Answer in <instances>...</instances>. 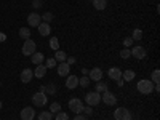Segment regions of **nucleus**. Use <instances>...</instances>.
<instances>
[{
  "instance_id": "58836bf2",
  "label": "nucleus",
  "mask_w": 160,
  "mask_h": 120,
  "mask_svg": "<svg viewBox=\"0 0 160 120\" xmlns=\"http://www.w3.org/2000/svg\"><path fill=\"white\" fill-rule=\"evenodd\" d=\"M34 8H40V7H42V2H40V0H34Z\"/></svg>"
},
{
  "instance_id": "6ab92c4d",
  "label": "nucleus",
  "mask_w": 160,
  "mask_h": 120,
  "mask_svg": "<svg viewBox=\"0 0 160 120\" xmlns=\"http://www.w3.org/2000/svg\"><path fill=\"white\" fill-rule=\"evenodd\" d=\"M45 58H43V55H42V53H34V55H31V61L35 64V66H38V64H42V61H43Z\"/></svg>"
},
{
  "instance_id": "ddd939ff",
  "label": "nucleus",
  "mask_w": 160,
  "mask_h": 120,
  "mask_svg": "<svg viewBox=\"0 0 160 120\" xmlns=\"http://www.w3.org/2000/svg\"><path fill=\"white\" fill-rule=\"evenodd\" d=\"M34 77V71L32 69H22L21 72V82L22 83H29Z\"/></svg>"
},
{
  "instance_id": "c85d7f7f",
  "label": "nucleus",
  "mask_w": 160,
  "mask_h": 120,
  "mask_svg": "<svg viewBox=\"0 0 160 120\" xmlns=\"http://www.w3.org/2000/svg\"><path fill=\"white\" fill-rule=\"evenodd\" d=\"M56 64H58V62H56L55 58H48V59H47V64H45V68H47V69H51V68H55Z\"/></svg>"
},
{
  "instance_id": "4be33fe9",
  "label": "nucleus",
  "mask_w": 160,
  "mask_h": 120,
  "mask_svg": "<svg viewBox=\"0 0 160 120\" xmlns=\"http://www.w3.org/2000/svg\"><path fill=\"white\" fill-rule=\"evenodd\" d=\"M50 47H51L53 51H58V50H59V40H58L56 37H51V38H50Z\"/></svg>"
},
{
  "instance_id": "4c0bfd02",
  "label": "nucleus",
  "mask_w": 160,
  "mask_h": 120,
  "mask_svg": "<svg viewBox=\"0 0 160 120\" xmlns=\"http://www.w3.org/2000/svg\"><path fill=\"white\" fill-rule=\"evenodd\" d=\"M74 120H87V117H85V115H82V114H77V115L74 117Z\"/></svg>"
},
{
  "instance_id": "412c9836",
  "label": "nucleus",
  "mask_w": 160,
  "mask_h": 120,
  "mask_svg": "<svg viewBox=\"0 0 160 120\" xmlns=\"http://www.w3.org/2000/svg\"><path fill=\"white\" fill-rule=\"evenodd\" d=\"M135 75H136V74L133 72V71H130V69L125 71V72H122V78L125 80V82H131V80L135 78Z\"/></svg>"
},
{
  "instance_id": "ea45409f",
  "label": "nucleus",
  "mask_w": 160,
  "mask_h": 120,
  "mask_svg": "<svg viewBox=\"0 0 160 120\" xmlns=\"http://www.w3.org/2000/svg\"><path fill=\"white\" fill-rule=\"evenodd\" d=\"M5 40H7V35H5L3 32H0V43H3Z\"/></svg>"
},
{
  "instance_id": "dca6fc26",
  "label": "nucleus",
  "mask_w": 160,
  "mask_h": 120,
  "mask_svg": "<svg viewBox=\"0 0 160 120\" xmlns=\"http://www.w3.org/2000/svg\"><path fill=\"white\" fill-rule=\"evenodd\" d=\"M108 74H109V77H111L112 80H115V82H117L118 78H122V71H120L118 68H111V69L108 71Z\"/></svg>"
},
{
  "instance_id": "de8ad7c7",
  "label": "nucleus",
  "mask_w": 160,
  "mask_h": 120,
  "mask_svg": "<svg viewBox=\"0 0 160 120\" xmlns=\"http://www.w3.org/2000/svg\"><path fill=\"white\" fill-rule=\"evenodd\" d=\"M131 120H133V118H131Z\"/></svg>"
},
{
  "instance_id": "b1692460",
  "label": "nucleus",
  "mask_w": 160,
  "mask_h": 120,
  "mask_svg": "<svg viewBox=\"0 0 160 120\" xmlns=\"http://www.w3.org/2000/svg\"><path fill=\"white\" fill-rule=\"evenodd\" d=\"M95 88H96L95 91H98V93H104L106 90H108V83H106V82H101V80H99Z\"/></svg>"
},
{
  "instance_id": "0eeeda50",
  "label": "nucleus",
  "mask_w": 160,
  "mask_h": 120,
  "mask_svg": "<svg viewBox=\"0 0 160 120\" xmlns=\"http://www.w3.org/2000/svg\"><path fill=\"white\" fill-rule=\"evenodd\" d=\"M101 101H102L104 104H108V106H114V104L117 102V98H115L114 93H111L109 90H106V91L102 93V96H101Z\"/></svg>"
},
{
  "instance_id": "423d86ee",
  "label": "nucleus",
  "mask_w": 160,
  "mask_h": 120,
  "mask_svg": "<svg viewBox=\"0 0 160 120\" xmlns=\"http://www.w3.org/2000/svg\"><path fill=\"white\" fill-rule=\"evenodd\" d=\"M85 99H87V104H88V106H98L99 101H101V93H98V91L87 93Z\"/></svg>"
},
{
  "instance_id": "39448f33",
  "label": "nucleus",
  "mask_w": 160,
  "mask_h": 120,
  "mask_svg": "<svg viewBox=\"0 0 160 120\" xmlns=\"http://www.w3.org/2000/svg\"><path fill=\"white\" fill-rule=\"evenodd\" d=\"M114 118L115 120H131L133 117H131V112L127 108H118L114 112Z\"/></svg>"
},
{
  "instance_id": "c03bdc74",
  "label": "nucleus",
  "mask_w": 160,
  "mask_h": 120,
  "mask_svg": "<svg viewBox=\"0 0 160 120\" xmlns=\"http://www.w3.org/2000/svg\"><path fill=\"white\" fill-rule=\"evenodd\" d=\"M40 2H42V0H40Z\"/></svg>"
},
{
  "instance_id": "a211bd4d",
  "label": "nucleus",
  "mask_w": 160,
  "mask_h": 120,
  "mask_svg": "<svg viewBox=\"0 0 160 120\" xmlns=\"http://www.w3.org/2000/svg\"><path fill=\"white\" fill-rule=\"evenodd\" d=\"M93 7H95V10H98V11H102V10H106V7H108V0H93Z\"/></svg>"
},
{
  "instance_id": "72a5a7b5",
  "label": "nucleus",
  "mask_w": 160,
  "mask_h": 120,
  "mask_svg": "<svg viewBox=\"0 0 160 120\" xmlns=\"http://www.w3.org/2000/svg\"><path fill=\"white\" fill-rule=\"evenodd\" d=\"M133 42H135V40H133L131 37H125V38H123V45H125L127 48H130V47L133 45Z\"/></svg>"
},
{
  "instance_id": "cd10ccee",
  "label": "nucleus",
  "mask_w": 160,
  "mask_h": 120,
  "mask_svg": "<svg viewBox=\"0 0 160 120\" xmlns=\"http://www.w3.org/2000/svg\"><path fill=\"white\" fill-rule=\"evenodd\" d=\"M78 85H80V87H88V85H90V77L83 75L82 78H78Z\"/></svg>"
},
{
  "instance_id": "473e14b6",
  "label": "nucleus",
  "mask_w": 160,
  "mask_h": 120,
  "mask_svg": "<svg viewBox=\"0 0 160 120\" xmlns=\"http://www.w3.org/2000/svg\"><path fill=\"white\" fill-rule=\"evenodd\" d=\"M47 87V90H45V93L48 91V95H55V93H56V87L55 85H53V83H50V85H45Z\"/></svg>"
},
{
  "instance_id": "6e6552de",
  "label": "nucleus",
  "mask_w": 160,
  "mask_h": 120,
  "mask_svg": "<svg viewBox=\"0 0 160 120\" xmlns=\"http://www.w3.org/2000/svg\"><path fill=\"white\" fill-rule=\"evenodd\" d=\"M130 53H131V56H135L136 59H142V58H146V48L144 47H133L131 50H130Z\"/></svg>"
},
{
  "instance_id": "79ce46f5",
  "label": "nucleus",
  "mask_w": 160,
  "mask_h": 120,
  "mask_svg": "<svg viewBox=\"0 0 160 120\" xmlns=\"http://www.w3.org/2000/svg\"><path fill=\"white\" fill-rule=\"evenodd\" d=\"M45 90H47V87H45V85H42V87L38 88V91H42V93H45Z\"/></svg>"
},
{
  "instance_id": "c756f323",
  "label": "nucleus",
  "mask_w": 160,
  "mask_h": 120,
  "mask_svg": "<svg viewBox=\"0 0 160 120\" xmlns=\"http://www.w3.org/2000/svg\"><path fill=\"white\" fill-rule=\"evenodd\" d=\"M158 80H160V71L155 69L152 72V83H158Z\"/></svg>"
},
{
  "instance_id": "7ed1b4c3",
  "label": "nucleus",
  "mask_w": 160,
  "mask_h": 120,
  "mask_svg": "<svg viewBox=\"0 0 160 120\" xmlns=\"http://www.w3.org/2000/svg\"><path fill=\"white\" fill-rule=\"evenodd\" d=\"M35 42L34 40H31V38H28V40H24V45H22V55L24 56H31V55H34L35 53Z\"/></svg>"
},
{
  "instance_id": "e433bc0d",
  "label": "nucleus",
  "mask_w": 160,
  "mask_h": 120,
  "mask_svg": "<svg viewBox=\"0 0 160 120\" xmlns=\"http://www.w3.org/2000/svg\"><path fill=\"white\" fill-rule=\"evenodd\" d=\"M66 62H68L69 66H72V64H75V58H74V56H71V58L66 59Z\"/></svg>"
},
{
  "instance_id": "bb28decb",
  "label": "nucleus",
  "mask_w": 160,
  "mask_h": 120,
  "mask_svg": "<svg viewBox=\"0 0 160 120\" xmlns=\"http://www.w3.org/2000/svg\"><path fill=\"white\" fill-rule=\"evenodd\" d=\"M131 38L133 40H141L142 38V31L141 29H135V31H133V34H131Z\"/></svg>"
},
{
  "instance_id": "37998d69",
  "label": "nucleus",
  "mask_w": 160,
  "mask_h": 120,
  "mask_svg": "<svg viewBox=\"0 0 160 120\" xmlns=\"http://www.w3.org/2000/svg\"><path fill=\"white\" fill-rule=\"evenodd\" d=\"M0 109H2V101H0Z\"/></svg>"
},
{
  "instance_id": "aec40b11",
  "label": "nucleus",
  "mask_w": 160,
  "mask_h": 120,
  "mask_svg": "<svg viewBox=\"0 0 160 120\" xmlns=\"http://www.w3.org/2000/svg\"><path fill=\"white\" fill-rule=\"evenodd\" d=\"M55 59H56V62H64L66 59H68V56H66L64 51L58 50V51H55Z\"/></svg>"
},
{
  "instance_id": "20e7f679",
  "label": "nucleus",
  "mask_w": 160,
  "mask_h": 120,
  "mask_svg": "<svg viewBox=\"0 0 160 120\" xmlns=\"http://www.w3.org/2000/svg\"><path fill=\"white\" fill-rule=\"evenodd\" d=\"M83 102L80 101V99H77V98H71L69 99V109L72 111V112H75V114H82L83 112Z\"/></svg>"
},
{
  "instance_id": "f257e3e1",
  "label": "nucleus",
  "mask_w": 160,
  "mask_h": 120,
  "mask_svg": "<svg viewBox=\"0 0 160 120\" xmlns=\"http://www.w3.org/2000/svg\"><path fill=\"white\" fill-rule=\"evenodd\" d=\"M136 88H138L139 93H142V95H149V93L154 91V83H152V80L142 78V80H139V82H138Z\"/></svg>"
},
{
  "instance_id": "1a4fd4ad",
  "label": "nucleus",
  "mask_w": 160,
  "mask_h": 120,
  "mask_svg": "<svg viewBox=\"0 0 160 120\" xmlns=\"http://www.w3.org/2000/svg\"><path fill=\"white\" fill-rule=\"evenodd\" d=\"M28 22H29L31 28H37V26L42 22V16L37 15V13H31V15L28 16Z\"/></svg>"
},
{
  "instance_id": "f704fd0d",
  "label": "nucleus",
  "mask_w": 160,
  "mask_h": 120,
  "mask_svg": "<svg viewBox=\"0 0 160 120\" xmlns=\"http://www.w3.org/2000/svg\"><path fill=\"white\" fill-rule=\"evenodd\" d=\"M42 19H43L45 22H48V24H50V21L53 19V15H51V13H48V11H47V13H43V16H42Z\"/></svg>"
},
{
  "instance_id": "a19ab883",
  "label": "nucleus",
  "mask_w": 160,
  "mask_h": 120,
  "mask_svg": "<svg viewBox=\"0 0 160 120\" xmlns=\"http://www.w3.org/2000/svg\"><path fill=\"white\" fill-rule=\"evenodd\" d=\"M123 83H125L123 78H118V80H117V85H118V87H123Z\"/></svg>"
},
{
  "instance_id": "f3484780",
  "label": "nucleus",
  "mask_w": 160,
  "mask_h": 120,
  "mask_svg": "<svg viewBox=\"0 0 160 120\" xmlns=\"http://www.w3.org/2000/svg\"><path fill=\"white\" fill-rule=\"evenodd\" d=\"M45 74H47V68H45L43 64H38L37 68H35V71H34V75H35L37 78H43Z\"/></svg>"
},
{
  "instance_id": "9d476101",
  "label": "nucleus",
  "mask_w": 160,
  "mask_h": 120,
  "mask_svg": "<svg viewBox=\"0 0 160 120\" xmlns=\"http://www.w3.org/2000/svg\"><path fill=\"white\" fill-rule=\"evenodd\" d=\"M19 115H21V120H32L35 117V111L32 108H24Z\"/></svg>"
},
{
  "instance_id": "f8f14e48",
  "label": "nucleus",
  "mask_w": 160,
  "mask_h": 120,
  "mask_svg": "<svg viewBox=\"0 0 160 120\" xmlns=\"http://www.w3.org/2000/svg\"><path fill=\"white\" fill-rule=\"evenodd\" d=\"M69 68H71V66L68 64V62H59L58 64V75L59 77H68L69 75Z\"/></svg>"
},
{
  "instance_id": "9b49d317",
  "label": "nucleus",
  "mask_w": 160,
  "mask_h": 120,
  "mask_svg": "<svg viewBox=\"0 0 160 120\" xmlns=\"http://www.w3.org/2000/svg\"><path fill=\"white\" fill-rule=\"evenodd\" d=\"M37 28H38V34L42 35V37H48L50 32H51V26L48 22H40Z\"/></svg>"
},
{
  "instance_id": "4468645a",
  "label": "nucleus",
  "mask_w": 160,
  "mask_h": 120,
  "mask_svg": "<svg viewBox=\"0 0 160 120\" xmlns=\"http://www.w3.org/2000/svg\"><path fill=\"white\" fill-rule=\"evenodd\" d=\"M88 77H90V80L99 82V80L102 78V71H101L99 68H95V69H91V71L88 72Z\"/></svg>"
},
{
  "instance_id": "393cba45",
  "label": "nucleus",
  "mask_w": 160,
  "mask_h": 120,
  "mask_svg": "<svg viewBox=\"0 0 160 120\" xmlns=\"http://www.w3.org/2000/svg\"><path fill=\"white\" fill-rule=\"evenodd\" d=\"M53 118V114L50 111H43L38 114V120H51Z\"/></svg>"
},
{
  "instance_id": "a18cd8bd",
  "label": "nucleus",
  "mask_w": 160,
  "mask_h": 120,
  "mask_svg": "<svg viewBox=\"0 0 160 120\" xmlns=\"http://www.w3.org/2000/svg\"><path fill=\"white\" fill-rule=\"evenodd\" d=\"M0 85H2V83H0Z\"/></svg>"
},
{
  "instance_id": "2f4dec72",
  "label": "nucleus",
  "mask_w": 160,
  "mask_h": 120,
  "mask_svg": "<svg viewBox=\"0 0 160 120\" xmlns=\"http://www.w3.org/2000/svg\"><path fill=\"white\" fill-rule=\"evenodd\" d=\"M120 56H122L123 59H128L131 56V53H130V48H123L122 51H120Z\"/></svg>"
},
{
  "instance_id": "2eb2a0df",
  "label": "nucleus",
  "mask_w": 160,
  "mask_h": 120,
  "mask_svg": "<svg viewBox=\"0 0 160 120\" xmlns=\"http://www.w3.org/2000/svg\"><path fill=\"white\" fill-rule=\"evenodd\" d=\"M66 87H68L69 90H74L78 87V77L75 75H68V78H66Z\"/></svg>"
},
{
  "instance_id": "5701e85b",
  "label": "nucleus",
  "mask_w": 160,
  "mask_h": 120,
  "mask_svg": "<svg viewBox=\"0 0 160 120\" xmlns=\"http://www.w3.org/2000/svg\"><path fill=\"white\" fill-rule=\"evenodd\" d=\"M19 37H21L22 40H28V38L31 37V31H29L28 28H21V29H19Z\"/></svg>"
},
{
  "instance_id": "49530a36",
  "label": "nucleus",
  "mask_w": 160,
  "mask_h": 120,
  "mask_svg": "<svg viewBox=\"0 0 160 120\" xmlns=\"http://www.w3.org/2000/svg\"><path fill=\"white\" fill-rule=\"evenodd\" d=\"M0 120H2V118H0Z\"/></svg>"
},
{
  "instance_id": "f03ea898",
  "label": "nucleus",
  "mask_w": 160,
  "mask_h": 120,
  "mask_svg": "<svg viewBox=\"0 0 160 120\" xmlns=\"http://www.w3.org/2000/svg\"><path fill=\"white\" fill-rule=\"evenodd\" d=\"M32 102L37 106V108H43V106L48 102V96L47 93H42V91H37L35 95L32 96Z\"/></svg>"
},
{
  "instance_id": "a878e982",
  "label": "nucleus",
  "mask_w": 160,
  "mask_h": 120,
  "mask_svg": "<svg viewBox=\"0 0 160 120\" xmlns=\"http://www.w3.org/2000/svg\"><path fill=\"white\" fill-rule=\"evenodd\" d=\"M59 111H61V104H59V102H51L50 112H51V114H56V112H59Z\"/></svg>"
},
{
  "instance_id": "7c9ffc66",
  "label": "nucleus",
  "mask_w": 160,
  "mask_h": 120,
  "mask_svg": "<svg viewBox=\"0 0 160 120\" xmlns=\"http://www.w3.org/2000/svg\"><path fill=\"white\" fill-rule=\"evenodd\" d=\"M56 120H69V115L62 111H59V112H56Z\"/></svg>"
},
{
  "instance_id": "c9c22d12",
  "label": "nucleus",
  "mask_w": 160,
  "mask_h": 120,
  "mask_svg": "<svg viewBox=\"0 0 160 120\" xmlns=\"http://www.w3.org/2000/svg\"><path fill=\"white\" fill-rule=\"evenodd\" d=\"M83 112H85L87 115H91V114H93V109H91V106H88V108H83Z\"/></svg>"
}]
</instances>
